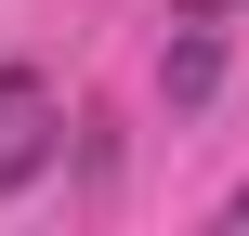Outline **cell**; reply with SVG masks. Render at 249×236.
Here are the masks:
<instances>
[{"mask_svg":"<svg viewBox=\"0 0 249 236\" xmlns=\"http://www.w3.org/2000/svg\"><path fill=\"white\" fill-rule=\"evenodd\" d=\"M53 158H66V105H53V79H39V66H0V197H26Z\"/></svg>","mask_w":249,"mask_h":236,"instance_id":"obj_1","label":"cell"},{"mask_svg":"<svg viewBox=\"0 0 249 236\" xmlns=\"http://www.w3.org/2000/svg\"><path fill=\"white\" fill-rule=\"evenodd\" d=\"M158 92H171V105H210V92H223V39H210L197 13H184V39L158 53Z\"/></svg>","mask_w":249,"mask_h":236,"instance_id":"obj_2","label":"cell"},{"mask_svg":"<svg viewBox=\"0 0 249 236\" xmlns=\"http://www.w3.org/2000/svg\"><path fill=\"white\" fill-rule=\"evenodd\" d=\"M184 13H197V26H223V13H236V0H171V26H184Z\"/></svg>","mask_w":249,"mask_h":236,"instance_id":"obj_3","label":"cell"},{"mask_svg":"<svg viewBox=\"0 0 249 236\" xmlns=\"http://www.w3.org/2000/svg\"><path fill=\"white\" fill-rule=\"evenodd\" d=\"M223 223H236V236H249V184H236V197H223Z\"/></svg>","mask_w":249,"mask_h":236,"instance_id":"obj_4","label":"cell"}]
</instances>
